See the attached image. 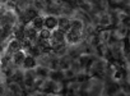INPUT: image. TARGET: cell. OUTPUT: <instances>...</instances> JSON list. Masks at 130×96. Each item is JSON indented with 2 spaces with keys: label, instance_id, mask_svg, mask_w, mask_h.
Returning <instances> with one entry per match:
<instances>
[{
  "label": "cell",
  "instance_id": "4",
  "mask_svg": "<svg viewBox=\"0 0 130 96\" xmlns=\"http://www.w3.org/2000/svg\"><path fill=\"white\" fill-rule=\"evenodd\" d=\"M24 37H26V40L36 41L37 40V30L35 27H32V26L24 27Z\"/></svg>",
  "mask_w": 130,
  "mask_h": 96
},
{
  "label": "cell",
  "instance_id": "16",
  "mask_svg": "<svg viewBox=\"0 0 130 96\" xmlns=\"http://www.w3.org/2000/svg\"><path fill=\"white\" fill-rule=\"evenodd\" d=\"M100 23H101V25H108V23H110V17H108V16H103V17L101 18Z\"/></svg>",
  "mask_w": 130,
  "mask_h": 96
},
{
  "label": "cell",
  "instance_id": "2",
  "mask_svg": "<svg viewBox=\"0 0 130 96\" xmlns=\"http://www.w3.org/2000/svg\"><path fill=\"white\" fill-rule=\"evenodd\" d=\"M80 31H68L67 33H65V41H68L69 44H77L80 41Z\"/></svg>",
  "mask_w": 130,
  "mask_h": 96
},
{
  "label": "cell",
  "instance_id": "15",
  "mask_svg": "<svg viewBox=\"0 0 130 96\" xmlns=\"http://www.w3.org/2000/svg\"><path fill=\"white\" fill-rule=\"evenodd\" d=\"M48 74V69L47 68H38L37 69V76H47Z\"/></svg>",
  "mask_w": 130,
  "mask_h": 96
},
{
  "label": "cell",
  "instance_id": "14",
  "mask_svg": "<svg viewBox=\"0 0 130 96\" xmlns=\"http://www.w3.org/2000/svg\"><path fill=\"white\" fill-rule=\"evenodd\" d=\"M14 35H15L17 40H19V41L26 40V37H24V27H23V26H21L19 28H17V30L14 31Z\"/></svg>",
  "mask_w": 130,
  "mask_h": 96
},
{
  "label": "cell",
  "instance_id": "13",
  "mask_svg": "<svg viewBox=\"0 0 130 96\" xmlns=\"http://www.w3.org/2000/svg\"><path fill=\"white\" fill-rule=\"evenodd\" d=\"M51 32L52 31H50L47 28H41L40 30V37L38 39H41V40H50L51 39Z\"/></svg>",
  "mask_w": 130,
  "mask_h": 96
},
{
  "label": "cell",
  "instance_id": "11",
  "mask_svg": "<svg viewBox=\"0 0 130 96\" xmlns=\"http://www.w3.org/2000/svg\"><path fill=\"white\" fill-rule=\"evenodd\" d=\"M31 26L35 27L36 30H41V28H43V18L40 17V16H37L35 19L31 21Z\"/></svg>",
  "mask_w": 130,
  "mask_h": 96
},
{
  "label": "cell",
  "instance_id": "1",
  "mask_svg": "<svg viewBox=\"0 0 130 96\" xmlns=\"http://www.w3.org/2000/svg\"><path fill=\"white\" fill-rule=\"evenodd\" d=\"M51 45H55V44H61V42H65V32L64 30H55L51 32Z\"/></svg>",
  "mask_w": 130,
  "mask_h": 96
},
{
  "label": "cell",
  "instance_id": "6",
  "mask_svg": "<svg viewBox=\"0 0 130 96\" xmlns=\"http://www.w3.org/2000/svg\"><path fill=\"white\" fill-rule=\"evenodd\" d=\"M22 65H23L26 69H32V68H35V67L37 65V62H36L35 56L28 55V56H26V58H24V60H23Z\"/></svg>",
  "mask_w": 130,
  "mask_h": 96
},
{
  "label": "cell",
  "instance_id": "7",
  "mask_svg": "<svg viewBox=\"0 0 130 96\" xmlns=\"http://www.w3.org/2000/svg\"><path fill=\"white\" fill-rule=\"evenodd\" d=\"M12 32V25H2L0 26V40H5Z\"/></svg>",
  "mask_w": 130,
  "mask_h": 96
},
{
  "label": "cell",
  "instance_id": "3",
  "mask_svg": "<svg viewBox=\"0 0 130 96\" xmlns=\"http://www.w3.org/2000/svg\"><path fill=\"white\" fill-rule=\"evenodd\" d=\"M43 27L52 31L57 28V18L55 16H47L46 18H43Z\"/></svg>",
  "mask_w": 130,
  "mask_h": 96
},
{
  "label": "cell",
  "instance_id": "9",
  "mask_svg": "<svg viewBox=\"0 0 130 96\" xmlns=\"http://www.w3.org/2000/svg\"><path fill=\"white\" fill-rule=\"evenodd\" d=\"M24 58H26V55H24V53L22 50H18L13 54V62H14L15 65H22Z\"/></svg>",
  "mask_w": 130,
  "mask_h": 96
},
{
  "label": "cell",
  "instance_id": "8",
  "mask_svg": "<svg viewBox=\"0 0 130 96\" xmlns=\"http://www.w3.org/2000/svg\"><path fill=\"white\" fill-rule=\"evenodd\" d=\"M57 26L60 27V30H69L70 28V19L68 17H60L57 18Z\"/></svg>",
  "mask_w": 130,
  "mask_h": 96
},
{
  "label": "cell",
  "instance_id": "12",
  "mask_svg": "<svg viewBox=\"0 0 130 96\" xmlns=\"http://www.w3.org/2000/svg\"><path fill=\"white\" fill-rule=\"evenodd\" d=\"M69 30L82 31V30H83V23H82V21H79V19H73V21H70V28H69Z\"/></svg>",
  "mask_w": 130,
  "mask_h": 96
},
{
  "label": "cell",
  "instance_id": "5",
  "mask_svg": "<svg viewBox=\"0 0 130 96\" xmlns=\"http://www.w3.org/2000/svg\"><path fill=\"white\" fill-rule=\"evenodd\" d=\"M18 50H22V41H19V40H13V41H10L9 42V45H8V51L10 53V54H14L15 51H18Z\"/></svg>",
  "mask_w": 130,
  "mask_h": 96
},
{
  "label": "cell",
  "instance_id": "10",
  "mask_svg": "<svg viewBox=\"0 0 130 96\" xmlns=\"http://www.w3.org/2000/svg\"><path fill=\"white\" fill-rule=\"evenodd\" d=\"M23 14H24V17H26L27 22H31L32 19H35V18L38 16V12H37L35 8H27V9H26V12H24Z\"/></svg>",
  "mask_w": 130,
  "mask_h": 96
}]
</instances>
